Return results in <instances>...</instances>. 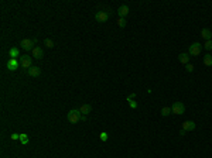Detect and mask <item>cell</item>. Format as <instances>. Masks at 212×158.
Wrapping results in <instances>:
<instances>
[{"label": "cell", "mask_w": 212, "mask_h": 158, "mask_svg": "<svg viewBox=\"0 0 212 158\" xmlns=\"http://www.w3.org/2000/svg\"><path fill=\"white\" fill-rule=\"evenodd\" d=\"M81 112L76 109H72L68 112V115H66V119H68V121L69 123H78V121H81Z\"/></svg>", "instance_id": "1"}, {"label": "cell", "mask_w": 212, "mask_h": 158, "mask_svg": "<svg viewBox=\"0 0 212 158\" xmlns=\"http://www.w3.org/2000/svg\"><path fill=\"white\" fill-rule=\"evenodd\" d=\"M184 112H185V106L182 102H174L173 103V106H171V113L173 115L181 116V115H184Z\"/></svg>", "instance_id": "2"}, {"label": "cell", "mask_w": 212, "mask_h": 158, "mask_svg": "<svg viewBox=\"0 0 212 158\" xmlns=\"http://www.w3.org/2000/svg\"><path fill=\"white\" fill-rule=\"evenodd\" d=\"M20 66H21V68H27V69H30V68L33 66V60H31V57H30V55H21V57H20Z\"/></svg>", "instance_id": "3"}, {"label": "cell", "mask_w": 212, "mask_h": 158, "mask_svg": "<svg viewBox=\"0 0 212 158\" xmlns=\"http://www.w3.org/2000/svg\"><path fill=\"white\" fill-rule=\"evenodd\" d=\"M37 40L34 38V40H30V38H24V40H21L20 41V47H21L24 51H30V49L33 48V45H34V43H35ZM34 49V48H33Z\"/></svg>", "instance_id": "4"}, {"label": "cell", "mask_w": 212, "mask_h": 158, "mask_svg": "<svg viewBox=\"0 0 212 158\" xmlns=\"http://www.w3.org/2000/svg\"><path fill=\"white\" fill-rule=\"evenodd\" d=\"M201 51H202V45L199 43H194L190 45V55H192V57H198L201 54Z\"/></svg>", "instance_id": "5"}, {"label": "cell", "mask_w": 212, "mask_h": 158, "mask_svg": "<svg viewBox=\"0 0 212 158\" xmlns=\"http://www.w3.org/2000/svg\"><path fill=\"white\" fill-rule=\"evenodd\" d=\"M109 17H110V14H109L108 11H98V13L95 14V18H96V21H99V23L108 21Z\"/></svg>", "instance_id": "6"}, {"label": "cell", "mask_w": 212, "mask_h": 158, "mask_svg": "<svg viewBox=\"0 0 212 158\" xmlns=\"http://www.w3.org/2000/svg\"><path fill=\"white\" fill-rule=\"evenodd\" d=\"M182 130H185V131L195 130V123H194L192 120H187V121H184V123H182Z\"/></svg>", "instance_id": "7"}, {"label": "cell", "mask_w": 212, "mask_h": 158, "mask_svg": "<svg viewBox=\"0 0 212 158\" xmlns=\"http://www.w3.org/2000/svg\"><path fill=\"white\" fill-rule=\"evenodd\" d=\"M27 72H28V75L30 76H33V78H38L40 75H41V69L38 68V66H31L30 69H27Z\"/></svg>", "instance_id": "8"}, {"label": "cell", "mask_w": 212, "mask_h": 158, "mask_svg": "<svg viewBox=\"0 0 212 158\" xmlns=\"http://www.w3.org/2000/svg\"><path fill=\"white\" fill-rule=\"evenodd\" d=\"M117 14H119V17H122V18H125L127 14H129V6H126V4H122L117 9Z\"/></svg>", "instance_id": "9"}, {"label": "cell", "mask_w": 212, "mask_h": 158, "mask_svg": "<svg viewBox=\"0 0 212 158\" xmlns=\"http://www.w3.org/2000/svg\"><path fill=\"white\" fill-rule=\"evenodd\" d=\"M33 57L35 58V60H41L44 57V51L41 47H34L33 49Z\"/></svg>", "instance_id": "10"}, {"label": "cell", "mask_w": 212, "mask_h": 158, "mask_svg": "<svg viewBox=\"0 0 212 158\" xmlns=\"http://www.w3.org/2000/svg\"><path fill=\"white\" fill-rule=\"evenodd\" d=\"M18 65H20V64H18V61L17 60H9L7 61V69H9V71H16L17 68H18Z\"/></svg>", "instance_id": "11"}, {"label": "cell", "mask_w": 212, "mask_h": 158, "mask_svg": "<svg viewBox=\"0 0 212 158\" xmlns=\"http://www.w3.org/2000/svg\"><path fill=\"white\" fill-rule=\"evenodd\" d=\"M9 57H10V60H17V58L21 57V55H20V51H18L16 47H13V48L9 49Z\"/></svg>", "instance_id": "12"}, {"label": "cell", "mask_w": 212, "mask_h": 158, "mask_svg": "<svg viewBox=\"0 0 212 158\" xmlns=\"http://www.w3.org/2000/svg\"><path fill=\"white\" fill-rule=\"evenodd\" d=\"M178 61L181 62V64H184V65L190 64V54H187V52H182V54H179V55H178Z\"/></svg>", "instance_id": "13"}, {"label": "cell", "mask_w": 212, "mask_h": 158, "mask_svg": "<svg viewBox=\"0 0 212 158\" xmlns=\"http://www.w3.org/2000/svg\"><path fill=\"white\" fill-rule=\"evenodd\" d=\"M201 37L205 41H209V40H212V31L208 28H204V30H201Z\"/></svg>", "instance_id": "14"}, {"label": "cell", "mask_w": 212, "mask_h": 158, "mask_svg": "<svg viewBox=\"0 0 212 158\" xmlns=\"http://www.w3.org/2000/svg\"><path fill=\"white\" fill-rule=\"evenodd\" d=\"M91 110H92V107H91V104H88V103L82 104L81 107H79V112H81V115H83V116L89 115V113H91Z\"/></svg>", "instance_id": "15"}, {"label": "cell", "mask_w": 212, "mask_h": 158, "mask_svg": "<svg viewBox=\"0 0 212 158\" xmlns=\"http://www.w3.org/2000/svg\"><path fill=\"white\" fill-rule=\"evenodd\" d=\"M204 64L207 66H212V55L211 54H207L204 57Z\"/></svg>", "instance_id": "16"}, {"label": "cell", "mask_w": 212, "mask_h": 158, "mask_svg": "<svg viewBox=\"0 0 212 158\" xmlns=\"http://www.w3.org/2000/svg\"><path fill=\"white\" fill-rule=\"evenodd\" d=\"M160 113H161V116H163V117H167V116L171 115V107L165 106V107H163V109H161V112H160Z\"/></svg>", "instance_id": "17"}, {"label": "cell", "mask_w": 212, "mask_h": 158, "mask_svg": "<svg viewBox=\"0 0 212 158\" xmlns=\"http://www.w3.org/2000/svg\"><path fill=\"white\" fill-rule=\"evenodd\" d=\"M20 143H21L23 146H26V144H28V136L27 134H20Z\"/></svg>", "instance_id": "18"}, {"label": "cell", "mask_w": 212, "mask_h": 158, "mask_svg": "<svg viewBox=\"0 0 212 158\" xmlns=\"http://www.w3.org/2000/svg\"><path fill=\"white\" fill-rule=\"evenodd\" d=\"M108 137H109L108 133H106V131H102V133L99 134V140L105 143V141H108Z\"/></svg>", "instance_id": "19"}, {"label": "cell", "mask_w": 212, "mask_h": 158, "mask_svg": "<svg viewBox=\"0 0 212 158\" xmlns=\"http://www.w3.org/2000/svg\"><path fill=\"white\" fill-rule=\"evenodd\" d=\"M126 23H127V21H126L125 18L119 17V20H117V26H119L120 28H125V27H126Z\"/></svg>", "instance_id": "20"}, {"label": "cell", "mask_w": 212, "mask_h": 158, "mask_svg": "<svg viewBox=\"0 0 212 158\" xmlns=\"http://www.w3.org/2000/svg\"><path fill=\"white\" fill-rule=\"evenodd\" d=\"M44 44H45V47H48V48H52V47H54V41L49 40V38L44 40Z\"/></svg>", "instance_id": "21"}, {"label": "cell", "mask_w": 212, "mask_h": 158, "mask_svg": "<svg viewBox=\"0 0 212 158\" xmlns=\"http://www.w3.org/2000/svg\"><path fill=\"white\" fill-rule=\"evenodd\" d=\"M204 48L208 49V51H211V49H212V40H209V41H205V44H204Z\"/></svg>", "instance_id": "22"}, {"label": "cell", "mask_w": 212, "mask_h": 158, "mask_svg": "<svg viewBox=\"0 0 212 158\" xmlns=\"http://www.w3.org/2000/svg\"><path fill=\"white\" fill-rule=\"evenodd\" d=\"M185 71H187V72H192V71H194V65H192V64H187V65H185Z\"/></svg>", "instance_id": "23"}, {"label": "cell", "mask_w": 212, "mask_h": 158, "mask_svg": "<svg viewBox=\"0 0 212 158\" xmlns=\"http://www.w3.org/2000/svg\"><path fill=\"white\" fill-rule=\"evenodd\" d=\"M129 106H130L131 109H136V107H137V103L134 102V100H130V102H129Z\"/></svg>", "instance_id": "24"}, {"label": "cell", "mask_w": 212, "mask_h": 158, "mask_svg": "<svg viewBox=\"0 0 212 158\" xmlns=\"http://www.w3.org/2000/svg\"><path fill=\"white\" fill-rule=\"evenodd\" d=\"M134 98H136V93H131V95H129V96L126 98V100H127V102H130V100H133Z\"/></svg>", "instance_id": "25"}, {"label": "cell", "mask_w": 212, "mask_h": 158, "mask_svg": "<svg viewBox=\"0 0 212 158\" xmlns=\"http://www.w3.org/2000/svg\"><path fill=\"white\" fill-rule=\"evenodd\" d=\"M11 140H20V134H17V133H13V134H11Z\"/></svg>", "instance_id": "26"}, {"label": "cell", "mask_w": 212, "mask_h": 158, "mask_svg": "<svg viewBox=\"0 0 212 158\" xmlns=\"http://www.w3.org/2000/svg\"><path fill=\"white\" fill-rule=\"evenodd\" d=\"M185 133H187L185 130H181V131H179V136H185Z\"/></svg>", "instance_id": "27"}, {"label": "cell", "mask_w": 212, "mask_h": 158, "mask_svg": "<svg viewBox=\"0 0 212 158\" xmlns=\"http://www.w3.org/2000/svg\"><path fill=\"white\" fill-rule=\"evenodd\" d=\"M85 120H86V116H83V115H82V117H81V121H85Z\"/></svg>", "instance_id": "28"}]
</instances>
